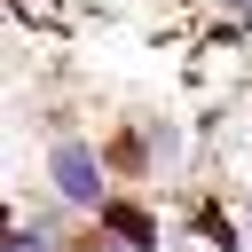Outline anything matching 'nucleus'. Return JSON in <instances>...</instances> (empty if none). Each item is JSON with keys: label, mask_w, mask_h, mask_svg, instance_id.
Returning a JSON list of instances; mask_svg holds the SVG:
<instances>
[{"label": "nucleus", "mask_w": 252, "mask_h": 252, "mask_svg": "<svg viewBox=\"0 0 252 252\" xmlns=\"http://www.w3.org/2000/svg\"><path fill=\"white\" fill-rule=\"evenodd\" d=\"M71 252H134V244H126V236H110V228H102V236H87V244H71Z\"/></svg>", "instance_id": "f03ea898"}, {"label": "nucleus", "mask_w": 252, "mask_h": 252, "mask_svg": "<svg viewBox=\"0 0 252 252\" xmlns=\"http://www.w3.org/2000/svg\"><path fill=\"white\" fill-rule=\"evenodd\" d=\"M47 189L63 213H102L110 205V173H102V150L87 134H55L47 142Z\"/></svg>", "instance_id": "f257e3e1"}, {"label": "nucleus", "mask_w": 252, "mask_h": 252, "mask_svg": "<svg viewBox=\"0 0 252 252\" xmlns=\"http://www.w3.org/2000/svg\"><path fill=\"white\" fill-rule=\"evenodd\" d=\"M244 236H252V189H244Z\"/></svg>", "instance_id": "20e7f679"}, {"label": "nucleus", "mask_w": 252, "mask_h": 252, "mask_svg": "<svg viewBox=\"0 0 252 252\" xmlns=\"http://www.w3.org/2000/svg\"><path fill=\"white\" fill-rule=\"evenodd\" d=\"M228 8H236V24H252V0H228Z\"/></svg>", "instance_id": "7ed1b4c3"}]
</instances>
